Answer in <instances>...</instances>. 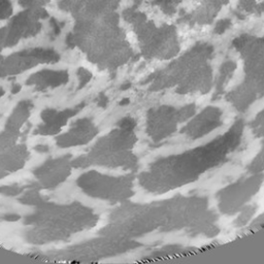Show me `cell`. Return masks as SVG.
<instances>
[{
  "mask_svg": "<svg viewBox=\"0 0 264 264\" xmlns=\"http://www.w3.org/2000/svg\"><path fill=\"white\" fill-rule=\"evenodd\" d=\"M242 130L234 126L212 144L155 162L139 179L144 188L162 193L195 181L200 174L223 162L240 143Z\"/></svg>",
  "mask_w": 264,
  "mask_h": 264,
  "instance_id": "obj_1",
  "label": "cell"
},
{
  "mask_svg": "<svg viewBox=\"0 0 264 264\" xmlns=\"http://www.w3.org/2000/svg\"><path fill=\"white\" fill-rule=\"evenodd\" d=\"M192 109H162L158 112L150 113L149 133L156 139H161L165 135L170 134L179 122L191 116Z\"/></svg>",
  "mask_w": 264,
  "mask_h": 264,
  "instance_id": "obj_2",
  "label": "cell"
},
{
  "mask_svg": "<svg viewBox=\"0 0 264 264\" xmlns=\"http://www.w3.org/2000/svg\"><path fill=\"white\" fill-rule=\"evenodd\" d=\"M221 120V113L216 109H207L204 113L199 115L195 120L190 123L186 128L187 134L193 138L200 137L201 135L208 133L209 130L214 129L220 125Z\"/></svg>",
  "mask_w": 264,
  "mask_h": 264,
  "instance_id": "obj_3",
  "label": "cell"
},
{
  "mask_svg": "<svg viewBox=\"0 0 264 264\" xmlns=\"http://www.w3.org/2000/svg\"><path fill=\"white\" fill-rule=\"evenodd\" d=\"M263 155H264V153H263ZM261 164H264V158L263 157L261 158Z\"/></svg>",
  "mask_w": 264,
  "mask_h": 264,
  "instance_id": "obj_4",
  "label": "cell"
}]
</instances>
